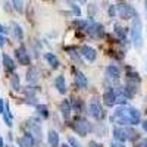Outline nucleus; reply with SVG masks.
Listing matches in <instances>:
<instances>
[{"label":"nucleus","mask_w":147,"mask_h":147,"mask_svg":"<svg viewBox=\"0 0 147 147\" xmlns=\"http://www.w3.org/2000/svg\"><path fill=\"white\" fill-rule=\"evenodd\" d=\"M110 122L115 125H122V127L138 125V124H141V113L136 107L121 105L119 107L115 109V112L110 115Z\"/></svg>","instance_id":"obj_1"},{"label":"nucleus","mask_w":147,"mask_h":147,"mask_svg":"<svg viewBox=\"0 0 147 147\" xmlns=\"http://www.w3.org/2000/svg\"><path fill=\"white\" fill-rule=\"evenodd\" d=\"M131 40H132V44L136 46L137 49L143 47V24H141V19L140 16H136L132 21V25H131Z\"/></svg>","instance_id":"obj_2"},{"label":"nucleus","mask_w":147,"mask_h":147,"mask_svg":"<svg viewBox=\"0 0 147 147\" xmlns=\"http://www.w3.org/2000/svg\"><path fill=\"white\" fill-rule=\"evenodd\" d=\"M88 113L96 121H102L105 118V109H103V105H102L100 99L93 97V99L90 100V103H88Z\"/></svg>","instance_id":"obj_3"},{"label":"nucleus","mask_w":147,"mask_h":147,"mask_svg":"<svg viewBox=\"0 0 147 147\" xmlns=\"http://www.w3.org/2000/svg\"><path fill=\"white\" fill-rule=\"evenodd\" d=\"M72 129L75 131L78 136H81V137H85L87 134L93 129L91 128V124L87 121V119H84V118H75L72 121Z\"/></svg>","instance_id":"obj_4"},{"label":"nucleus","mask_w":147,"mask_h":147,"mask_svg":"<svg viewBox=\"0 0 147 147\" xmlns=\"http://www.w3.org/2000/svg\"><path fill=\"white\" fill-rule=\"evenodd\" d=\"M116 12H118V15L121 18H124V19H134L136 16H138V13H137V10L134 9V6H131L129 3H125V2L118 3Z\"/></svg>","instance_id":"obj_5"},{"label":"nucleus","mask_w":147,"mask_h":147,"mask_svg":"<svg viewBox=\"0 0 147 147\" xmlns=\"http://www.w3.org/2000/svg\"><path fill=\"white\" fill-rule=\"evenodd\" d=\"M102 100H103V105L107 106V107H112L116 103V88L115 87H107L103 93V97H102Z\"/></svg>","instance_id":"obj_6"},{"label":"nucleus","mask_w":147,"mask_h":147,"mask_svg":"<svg viewBox=\"0 0 147 147\" xmlns=\"http://www.w3.org/2000/svg\"><path fill=\"white\" fill-rule=\"evenodd\" d=\"M15 56L18 59V62L21 65H24V66H28L31 63V56H30V53H28L25 46H19L15 50Z\"/></svg>","instance_id":"obj_7"},{"label":"nucleus","mask_w":147,"mask_h":147,"mask_svg":"<svg viewBox=\"0 0 147 147\" xmlns=\"http://www.w3.org/2000/svg\"><path fill=\"white\" fill-rule=\"evenodd\" d=\"M112 134H113V138L119 143H125V141L129 140L128 128H124L122 125H115L113 129H112Z\"/></svg>","instance_id":"obj_8"},{"label":"nucleus","mask_w":147,"mask_h":147,"mask_svg":"<svg viewBox=\"0 0 147 147\" xmlns=\"http://www.w3.org/2000/svg\"><path fill=\"white\" fill-rule=\"evenodd\" d=\"M27 128H28V131L32 134V136L37 138V140H41V124H40V121L38 119H34V118H31V119H28L27 121Z\"/></svg>","instance_id":"obj_9"},{"label":"nucleus","mask_w":147,"mask_h":147,"mask_svg":"<svg viewBox=\"0 0 147 147\" xmlns=\"http://www.w3.org/2000/svg\"><path fill=\"white\" fill-rule=\"evenodd\" d=\"M87 32L94 37V38H100V37L105 35V27L99 22H94L93 19H90V24H88V28H87Z\"/></svg>","instance_id":"obj_10"},{"label":"nucleus","mask_w":147,"mask_h":147,"mask_svg":"<svg viewBox=\"0 0 147 147\" xmlns=\"http://www.w3.org/2000/svg\"><path fill=\"white\" fill-rule=\"evenodd\" d=\"M80 55L85 59V60H88V62H94L96 57H97V52H96V49L90 47V46H82L80 49Z\"/></svg>","instance_id":"obj_11"},{"label":"nucleus","mask_w":147,"mask_h":147,"mask_svg":"<svg viewBox=\"0 0 147 147\" xmlns=\"http://www.w3.org/2000/svg\"><path fill=\"white\" fill-rule=\"evenodd\" d=\"M18 143L21 147H35V143H37V138L32 136V134L28 131L25 132L21 138H18Z\"/></svg>","instance_id":"obj_12"},{"label":"nucleus","mask_w":147,"mask_h":147,"mask_svg":"<svg viewBox=\"0 0 147 147\" xmlns=\"http://www.w3.org/2000/svg\"><path fill=\"white\" fill-rule=\"evenodd\" d=\"M105 75L107 80H119L121 78V68L116 65H107L105 69Z\"/></svg>","instance_id":"obj_13"},{"label":"nucleus","mask_w":147,"mask_h":147,"mask_svg":"<svg viewBox=\"0 0 147 147\" xmlns=\"http://www.w3.org/2000/svg\"><path fill=\"white\" fill-rule=\"evenodd\" d=\"M59 110H60V115H62L63 119H69L71 112H72V105H71V102L63 100L62 103L59 105Z\"/></svg>","instance_id":"obj_14"},{"label":"nucleus","mask_w":147,"mask_h":147,"mask_svg":"<svg viewBox=\"0 0 147 147\" xmlns=\"http://www.w3.org/2000/svg\"><path fill=\"white\" fill-rule=\"evenodd\" d=\"M75 84H77V87L81 88V90L87 88V85H88L87 77H85L81 71H77V72H75Z\"/></svg>","instance_id":"obj_15"},{"label":"nucleus","mask_w":147,"mask_h":147,"mask_svg":"<svg viewBox=\"0 0 147 147\" xmlns=\"http://www.w3.org/2000/svg\"><path fill=\"white\" fill-rule=\"evenodd\" d=\"M55 87H56V90L60 93V94H65L66 93V80H65V77L63 75H57L56 78H55Z\"/></svg>","instance_id":"obj_16"},{"label":"nucleus","mask_w":147,"mask_h":147,"mask_svg":"<svg viewBox=\"0 0 147 147\" xmlns=\"http://www.w3.org/2000/svg\"><path fill=\"white\" fill-rule=\"evenodd\" d=\"M2 59H3V66H5V71H7V72H15L16 65H15V62H13V59H12L9 55H6V53H3Z\"/></svg>","instance_id":"obj_17"},{"label":"nucleus","mask_w":147,"mask_h":147,"mask_svg":"<svg viewBox=\"0 0 147 147\" xmlns=\"http://www.w3.org/2000/svg\"><path fill=\"white\" fill-rule=\"evenodd\" d=\"M38 77H40V72L37 68H30L27 71V81L30 84H35L37 81H38Z\"/></svg>","instance_id":"obj_18"},{"label":"nucleus","mask_w":147,"mask_h":147,"mask_svg":"<svg viewBox=\"0 0 147 147\" xmlns=\"http://www.w3.org/2000/svg\"><path fill=\"white\" fill-rule=\"evenodd\" d=\"M47 141L50 147H59V134L55 129L49 131V136H47Z\"/></svg>","instance_id":"obj_19"},{"label":"nucleus","mask_w":147,"mask_h":147,"mask_svg":"<svg viewBox=\"0 0 147 147\" xmlns=\"http://www.w3.org/2000/svg\"><path fill=\"white\" fill-rule=\"evenodd\" d=\"M44 59L47 60V63L50 65L53 69L59 68V65H60V62H59L57 56H56V55H53V53H44Z\"/></svg>","instance_id":"obj_20"},{"label":"nucleus","mask_w":147,"mask_h":147,"mask_svg":"<svg viewBox=\"0 0 147 147\" xmlns=\"http://www.w3.org/2000/svg\"><path fill=\"white\" fill-rule=\"evenodd\" d=\"M113 31H115V34H116V37L119 40L125 41V38H127V28L125 27H122L121 24H115V25H113Z\"/></svg>","instance_id":"obj_21"},{"label":"nucleus","mask_w":147,"mask_h":147,"mask_svg":"<svg viewBox=\"0 0 147 147\" xmlns=\"http://www.w3.org/2000/svg\"><path fill=\"white\" fill-rule=\"evenodd\" d=\"M12 34H13V37L16 40H19V41L24 38V31H22V27L19 25V24L12 22Z\"/></svg>","instance_id":"obj_22"},{"label":"nucleus","mask_w":147,"mask_h":147,"mask_svg":"<svg viewBox=\"0 0 147 147\" xmlns=\"http://www.w3.org/2000/svg\"><path fill=\"white\" fill-rule=\"evenodd\" d=\"M3 121H5V124L9 127V128H12V125H13V121H12V112H10V109H9V105L6 103V106H5V110H3Z\"/></svg>","instance_id":"obj_23"},{"label":"nucleus","mask_w":147,"mask_h":147,"mask_svg":"<svg viewBox=\"0 0 147 147\" xmlns=\"http://www.w3.org/2000/svg\"><path fill=\"white\" fill-rule=\"evenodd\" d=\"M74 102L71 103L72 105V109L74 110H77V113H82L84 110H85V105H84V102L81 100V99H72Z\"/></svg>","instance_id":"obj_24"},{"label":"nucleus","mask_w":147,"mask_h":147,"mask_svg":"<svg viewBox=\"0 0 147 147\" xmlns=\"http://www.w3.org/2000/svg\"><path fill=\"white\" fill-rule=\"evenodd\" d=\"M35 110H37V115L41 116V118L49 116V109H47L46 105H35Z\"/></svg>","instance_id":"obj_25"},{"label":"nucleus","mask_w":147,"mask_h":147,"mask_svg":"<svg viewBox=\"0 0 147 147\" xmlns=\"http://www.w3.org/2000/svg\"><path fill=\"white\" fill-rule=\"evenodd\" d=\"M10 87L12 90H15V91H19L21 90V84H19V77L16 75V74H13V75L10 77Z\"/></svg>","instance_id":"obj_26"},{"label":"nucleus","mask_w":147,"mask_h":147,"mask_svg":"<svg viewBox=\"0 0 147 147\" xmlns=\"http://www.w3.org/2000/svg\"><path fill=\"white\" fill-rule=\"evenodd\" d=\"M88 24H90V19H88V21H81V19L74 21V25H75L78 30H81V31H87Z\"/></svg>","instance_id":"obj_27"},{"label":"nucleus","mask_w":147,"mask_h":147,"mask_svg":"<svg viewBox=\"0 0 147 147\" xmlns=\"http://www.w3.org/2000/svg\"><path fill=\"white\" fill-rule=\"evenodd\" d=\"M12 5L16 12H19V13L24 12V0H12Z\"/></svg>","instance_id":"obj_28"},{"label":"nucleus","mask_w":147,"mask_h":147,"mask_svg":"<svg viewBox=\"0 0 147 147\" xmlns=\"http://www.w3.org/2000/svg\"><path fill=\"white\" fill-rule=\"evenodd\" d=\"M68 143H69L72 147H81L80 141H77V138H74V137H68Z\"/></svg>","instance_id":"obj_29"},{"label":"nucleus","mask_w":147,"mask_h":147,"mask_svg":"<svg viewBox=\"0 0 147 147\" xmlns=\"http://www.w3.org/2000/svg\"><path fill=\"white\" fill-rule=\"evenodd\" d=\"M134 147H147V138H141V140H138Z\"/></svg>","instance_id":"obj_30"},{"label":"nucleus","mask_w":147,"mask_h":147,"mask_svg":"<svg viewBox=\"0 0 147 147\" xmlns=\"http://www.w3.org/2000/svg\"><path fill=\"white\" fill-rule=\"evenodd\" d=\"M0 34L2 35H7L9 34V28L6 25H3V24H0Z\"/></svg>","instance_id":"obj_31"},{"label":"nucleus","mask_w":147,"mask_h":147,"mask_svg":"<svg viewBox=\"0 0 147 147\" xmlns=\"http://www.w3.org/2000/svg\"><path fill=\"white\" fill-rule=\"evenodd\" d=\"M116 13H118V12H116V6H110V7H109V15L113 18Z\"/></svg>","instance_id":"obj_32"},{"label":"nucleus","mask_w":147,"mask_h":147,"mask_svg":"<svg viewBox=\"0 0 147 147\" xmlns=\"http://www.w3.org/2000/svg\"><path fill=\"white\" fill-rule=\"evenodd\" d=\"M71 7H72V10H74V12H75V15H77V16H80V15H81V10H80V7H78V6L71 5Z\"/></svg>","instance_id":"obj_33"},{"label":"nucleus","mask_w":147,"mask_h":147,"mask_svg":"<svg viewBox=\"0 0 147 147\" xmlns=\"http://www.w3.org/2000/svg\"><path fill=\"white\" fill-rule=\"evenodd\" d=\"M5 102H3V99H0V115H2L3 113V110H5Z\"/></svg>","instance_id":"obj_34"},{"label":"nucleus","mask_w":147,"mask_h":147,"mask_svg":"<svg viewBox=\"0 0 147 147\" xmlns=\"http://www.w3.org/2000/svg\"><path fill=\"white\" fill-rule=\"evenodd\" d=\"M5 43H6L5 35H2V34H0V47H3V46H5Z\"/></svg>","instance_id":"obj_35"},{"label":"nucleus","mask_w":147,"mask_h":147,"mask_svg":"<svg viewBox=\"0 0 147 147\" xmlns=\"http://www.w3.org/2000/svg\"><path fill=\"white\" fill-rule=\"evenodd\" d=\"M90 147H102V144L96 143V141H90Z\"/></svg>","instance_id":"obj_36"},{"label":"nucleus","mask_w":147,"mask_h":147,"mask_svg":"<svg viewBox=\"0 0 147 147\" xmlns=\"http://www.w3.org/2000/svg\"><path fill=\"white\" fill-rule=\"evenodd\" d=\"M141 127H143V129L147 132V121H143V122H141Z\"/></svg>","instance_id":"obj_37"},{"label":"nucleus","mask_w":147,"mask_h":147,"mask_svg":"<svg viewBox=\"0 0 147 147\" xmlns=\"http://www.w3.org/2000/svg\"><path fill=\"white\" fill-rule=\"evenodd\" d=\"M144 9H146V13H147V0L144 2Z\"/></svg>","instance_id":"obj_38"},{"label":"nucleus","mask_w":147,"mask_h":147,"mask_svg":"<svg viewBox=\"0 0 147 147\" xmlns=\"http://www.w3.org/2000/svg\"><path fill=\"white\" fill-rule=\"evenodd\" d=\"M0 147H5L3 146V138H0Z\"/></svg>","instance_id":"obj_39"},{"label":"nucleus","mask_w":147,"mask_h":147,"mask_svg":"<svg viewBox=\"0 0 147 147\" xmlns=\"http://www.w3.org/2000/svg\"><path fill=\"white\" fill-rule=\"evenodd\" d=\"M62 147H72L71 144H62Z\"/></svg>","instance_id":"obj_40"},{"label":"nucleus","mask_w":147,"mask_h":147,"mask_svg":"<svg viewBox=\"0 0 147 147\" xmlns=\"http://www.w3.org/2000/svg\"><path fill=\"white\" fill-rule=\"evenodd\" d=\"M80 2H81V3H85V2H87V0H80Z\"/></svg>","instance_id":"obj_41"}]
</instances>
